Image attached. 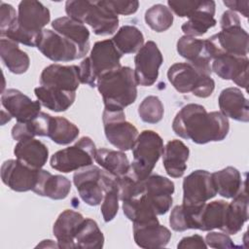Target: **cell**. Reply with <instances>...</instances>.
Segmentation results:
<instances>
[{
    "label": "cell",
    "mask_w": 249,
    "mask_h": 249,
    "mask_svg": "<svg viewBox=\"0 0 249 249\" xmlns=\"http://www.w3.org/2000/svg\"><path fill=\"white\" fill-rule=\"evenodd\" d=\"M123 55L112 40L94 43L89 56L83 59L79 65L80 82L95 88L97 80L102 75L122 66L120 60Z\"/></svg>",
    "instance_id": "8992f818"
},
{
    "label": "cell",
    "mask_w": 249,
    "mask_h": 249,
    "mask_svg": "<svg viewBox=\"0 0 249 249\" xmlns=\"http://www.w3.org/2000/svg\"><path fill=\"white\" fill-rule=\"evenodd\" d=\"M247 56H236L231 54H221L212 60L211 70L223 80H231L237 86L247 89L248 86Z\"/></svg>",
    "instance_id": "ac0fdd59"
},
{
    "label": "cell",
    "mask_w": 249,
    "mask_h": 249,
    "mask_svg": "<svg viewBox=\"0 0 249 249\" xmlns=\"http://www.w3.org/2000/svg\"><path fill=\"white\" fill-rule=\"evenodd\" d=\"M220 26L222 29L220 32L204 40L205 49L211 60L221 54L247 56L249 36L241 27L237 14L231 10L224 12Z\"/></svg>",
    "instance_id": "7a4b0ae2"
},
{
    "label": "cell",
    "mask_w": 249,
    "mask_h": 249,
    "mask_svg": "<svg viewBox=\"0 0 249 249\" xmlns=\"http://www.w3.org/2000/svg\"><path fill=\"white\" fill-rule=\"evenodd\" d=\"M133 238L140 248H162L168 244L171 231L159 221L141 225L133 224Z\"/></svg>",
    "instance_id": "603a6c76"
},
{
    "label": "cell",
    "mask_w": 249,
    "mask_h": 249,
    "mask_svg": "<svg viewBox=\"0 0 249 249\" xmlns=\"http://www.w3.org/2000/svg\"><path fill=\"white\" fill-rule=\"evenodd\" d=\"M37 247H52V248H59L58 247V244L57 242L54 243L53 240H51V239H47V240H43L40 244L37 245Z\"/></svg>",
    "instance_id": "816d5d0a"
},
{
    "label": "cell",
    "mask_w": 249,
    "mask_h": 249,
    "mask_svg": "<svg viewBox=\"0 0 249 249\" xmlns=\"http://www.w3.org/2000/svg\"><path fill=\"white\" fill-rule=\"evenodd\" d=\"M212 179L217 194L226 198L234 197L246 185L238 169L233 166H227L213 172Z\"/></svg>",
    "instance_id": "4dcf8cb0"
},
{
    "label": "cell",
    "mask_w": 249,
    "mask_h": 249,
    "mask_svg": "<svg viewBox=\"0 0 249 249\" xmlns=\"http://www.w3.org/2000/svg\"><path fill=\"white\" fill-rule=\"evenodd\" d=\"M50 10L39 1L23 0L18 7L17 23L1 34V38H8L28 47H37L38 39L44 27L50 22Z\"/></svg>",
    "instance_id": "3957f363"
},
{
    "label": "cell",
    "mask_w": 249,
    "mask_h": 249,
    "mask_svg": "<svg viewBox=\"0 0 249 249\" xmlns=\"http://www.w3.org/2000/svg\"><path fill=\"white\" fill-rule=\"evenodd\" d=\"M217 195L212 173L197 169L190 173L183 180V204L197 206Z\"/></svg>",
    "instance_id": "5bb4252c"
},
{
    "label": "cell",
    "mask_w": 249,
    "mask_h": 249,
    "mask_svg": "<svg viewBox=\"0 0 249 249\" xmlns=\"http://www.w3.org/2000/svg\"><path fill=\"white\" fill-rule=\"evenodd\" d=\"M163 62L161 52L154 41L146 42L134 57V75L137 85L153 86L159 77V69Z\"/></svg>",
    "instance_id": "7c38bea8"
},
{
    "label": "cell",
    "mask_w": 249,
    "mask_h": 249,
    "mask_svg": "<svg viewBox=\"0 0 249 249\" xmlns=\"http://www.w3.org/2000/svg\"><path fill=\"white\" fill-rule=\"evenodd\" d=\"M111 40L123 54L137 53L144 45L142 32L133 25L122 26Z\"/></svg>",
    "instance_id": "d590c367"
},
{
    "label": "cell",
    "mask_w": 249,
    "mask_h": 249,
    "mask_svg": "<svg viewBox=\"0 0 249 249\" xmlns=\"http://www.w3.org/2000/svg\"><path fill=\"white\" fill-rule=\"evenodd\" d=\"M71 191V182L62 175H53L50 171L40 169L38 181L32 192L41 196L59 200L67 197Z\"/></svg>",
    "instance_id": "484cf974"
},
{
    "label": "cell",
    "mask_w": 249,
    "mask_h": 249,
    "mask_svg": "<svg viewBox=\"0 0 249 249\" xmlns=\"http://www.w3.org/2000/svg\"><path fill=\"white\" fill-rule=\"evenodd\" d=\"M103 190L104 196L101 204V214L107 223L112 221L119 210V193L116 177L103 169Z\"/></svg>",
    "instance_id": "f35d334b"
},
{
    "label": "cell",
    "mask_w": 249,
    "mask_h": 249,
    "mask_svg": "<svg viewBox=\"0 0 249 249\" xmlns=\"http://www.w3.org/2000/svg\"><path fill=\"white\" fill-rule=\"evenodd\" d=\"M84 220L81 213L71 209H66L58 215L53 224V232L59 248H75V237Z\"/></svg>",
    "instance_id": "ffe728a7"
},
{
    "label": "cell",
    "mask_w": 249,
    "mask_h": 249,
    "mask_svg": "<svg viewBox=\"0 0 249 249\" xmlns=\"http://www.w3.org/2000/svg\"><path fill=\"white\" fill-rule=\"evenodd\" d=\"M14 154L17 160L35 169L42 168L49 158L48 147L35 138L18 141L14 148Z\"/></svg>",
    "instance_id": "4316f807"
},
{
    "label": "cell",
    "mask_w": 249,
    "mask_h": 249,
    "mask_svg": "<svg viewBox=\"0 0 249 249\" xmlns=\"http://www.w3.org/2000/svg\"><path fill=\"white\" fill-rule=\"evenodd\" d=\"M37 49L54 62H68L82 58L79 47L54 30L44 29L38 39Z\"/></svg>",
    "instance_id": "8fae6325"
},
{
    "label": "cell",
    "mask_w": 249,
    "mask_h": 249,
    "mask_svg": "<svg viewBox=\"0 0 249 249\" xmlns=\"http://www.w3.org/2000/svg\"><path fill=\"white\" fill-rule=\"evenodd\" d=\"M96 150L91 138L83 136L73 146L55 152L51 157L50 164L62 173L76 171L93 163Z\"/></svg>",
    "instance_id": "9c48e42d"
},
{
    "label": "cell",
    "mask_w": 249,
    "mask_h": 249,
    "mask_svg": "<svg viewBox=\"0 0 249 249\" xmlns=\"http://www.w3.org/2000/svg\"><path fill=\"white\" fill-rule=\"evenodd\" d=\"M167 79L173 88L181 92H192L194 95L206 98L215 89V82L208 74L191 62H176L167 71Z\"/></svg>",
    "instance_id": "52a82bcc"
},
{
    "label": "cell",
    "mask_w": 249,
    "mask_h": 249,
    "mask_svg": "<svg viewBox=\"0 0 249 249\" xmlns=\"http://www.w3.org/2000/svg\"><path fill=\"white\" fill-rule=\"evenodd\" d=\"M34 93L42 106L53 112L66 111L71 107L76 98V91L61 90L43 86L35 88Z\"/></svg>",
    "instance_id": "f546056e"
},
{
    "label": "cell",
    "mask_w": 249,
    "mask_h": 249,
    "mask_svg": "<svg viewBox=\"0 0 249 249\" xmlns=\"http://www.w3.org/2000/svg\"><path fill=\"white\" fill-rule=\"evenodd\" d=\"M163 113V104L156 95L145 97L138 107V115L140 119L147 124H157L160 122Z\"/></svg>",
    "instance_id": "ee69618b"
},
{
    "label": "cell",
    "mask_w": 249,
    "mask_h": 249,
    "mask_svg": "<svg viewBox=\"0 0 249 249\" xmlns=\"http://www.w3.org/2000/svg\"><path fill=\"white\" fill-rule=\"evenodd\" d=\"M190 150L181 140L173 139L166 143L162 154L165 172L172 178L182 177L187 169Z\"/></svg>",
    "instance_id": "d4e9b609"
},
{
    "label": "cell",
    "mask_w": 249,
    "mask_h": 249,
    "mask_svg": "<svg viewBox=\"0 0 249 249\" xmlns=\"http://www.w3.org/2000/svg\"><path fill=\"white\" fill-rule=\"evenodd\" d=\"M104 4L117 16H128L134 14L139 7V2L132 1H119V0H103Z\"/></svg>",
    "instance_id": "bcb514c9"
},
{
    "label": "cell",
    "mask_w": 249,
    "mask_h": 249,
    "mask_svg": "<svg viewBox=\"0 0 249 249\" xmlns=\"http://www.w3.org/2000/svg\"><path fill=\"white\" fill-rule=\"evenodd\" d=\"M216 4L213 0L200 1L196 10L188 18L189 19L181 26L186 36L197 37L205 34L217 23L215 19Z\"/></svg>",
    "instance_id": "7402d4cb"
},
{
    "label": "cell",
    "mask_w": 249,
    "mask_h": 249,
    "mask_svg": "<svg viewBox=\"0 0 249 249\" xmlns=\"http://www.w3.org/2000/svg\"><path fill=\"white\" fill-rule=\"evenodd\" d=\"M224 4L230 8L231 11L232 12H238L240 13L244 18H248V10H249V1L244 0V1H238V0H225Z\"/></svg>",
    "instance_id": "f907efd6"
},
{
    "label": "cell",
    "mask_w": 249,
    "mask_h": 249,
    "mask_svg": "<svg viewBox=\"0 0 249 249\" xmlns=\"http://www.w3.org/2000/svg\"><path fill=\"white\" fill-rule=\"evenodd\" d=\"M80 133L78 126L63 117H53L50 121L48 137L58 145H67L76 140Z\"/></svg>",
    "instance_id": "ab89813d"
},
{
    "label": "cell",
    "mask_w": 249,
    "mask_h": 249,
    "mask_svg": "<svg viewBox=\"0 0 249 249\" xmlns=\"http://www.w3.org/2000/svg\"><path fill=\"white\" fill-rule=\"evenodd\" d=\"M94 160L105 171L116 178L126 174L130 169L127 156L123 151L100 148L96 150Z\"/></svg>",
    "instance_id": "d6a6232c"
},
{
    "label": "cell",
    "mask_w": 249,
    "mask_h": 249,
    "mask_svg": "<svg viewBox=\"0 0 249 249\" xmlns=\"http://www.w3.org/2000/svg\"><path fill=\"white\" fill-rule=\"evenodd\" d=\"M123 211L133 224L141 225L159 221L158 214L145 194L123 201Z\"/></svg>",
    "instance_id": "1f68e13d"
},
{
    "label": "cell",
    "mask_w": 249,
    "mask_h": 249,
    "mask_svg": "<svg viewBox=\"0 0 249 249\" xmlns=\"http://www.w3.org/2000/svg\"><path fill=\"white\" fill-rule=\"evenodd\" d=\"M146 24L156 32H164L173 23V14L170 9L162 4H156L145 13Z\"/></svg>",
    "instance_id": "b9f144b4"
},
{
    "label": "cell",
    "mask_w": 249,
    "mask_h": 249,
    "mask_svg": "<svg viewBox=\"0 0 249 249\" xmlns=\"http://www.w3.org/2000/svg\"><path fill=\"white\" fill-rule=\"evenodd\" d=\"M137 86L134 70L128 66H121L105 73L96 83L104 107L110 109H124L134 103Z\"/></svg>",
    "instance_id": "277c9868"
},
{
    "label": "cell",
    "mask_w": 249,
    "mask_h": 249,
    "mask_svg": "<svg viewBox=\"0 0 249 249\" xmlns=\"http://www.w3.org/2000/svg\"><path fill=\"white\" fill-rule=\"evenodd\" d=\"M172 130L183 139L206 144L224 140L229 133L230 123L221 112L208 113L202 105L190 103L183 106L174 117Z\"/></svg>",
    "instance_id": "6da1fadb"
},
{
    "label": "cell",
    "mask_w": 249,
    "mask_h": 249,
    "mask_svg": "<svg viewBox=\"0 0 249 249\" xmlns=\"http://www.w3.org/2000/svg\"><path fill=\"white\" fill-rule=\"evenodd\" d=\"M18 21L16 9L5 2H0V35L12 28Z\"/></svg>",
    "instance_id": "f6af8a7d"
},
{
    "label": "cell",
    "mask_w": 249,
    "mask_h": 249,
    "mask_svg": "<svg viewBox=\"0 0 249 249\" xmlns=\"http://www.w3.org/2000/svg\"><path fill=\"white\" fill-rule=\"evenodd\" d=\"M0 56L4 65L14 74L25 73L30 65L28 54L19 49L18 44L8 38L0 39Z\"/></svg>",
    "instance_id": "f1b7e54d"
},
{
    "label": "cell",
    "mask_w": 249,
    "mask_h": 249,
    "mask_svg": "<svg viewBox=\"0 0 249 249\" xmlns=\"http://www.w3.org/2000/svg\"><path fill=\"white\" fill-rule=\"evenodd\" d=\"M144 194L158 215L167 213L172 205L174 183L161 175L150 174L144 180Z\"/></svg>",
    "instance_id": "e0dca14e"
},
{
    "label": "cell",
    "mask_w": 249,
    "mask_h": 249,
    "mask_svg": "<svg viewBox=\"0 0 249 249\" xmlns=\"http://www.w3.org/2000/svg\"><path fill=\"white\" fill-rule=\"evenodd\" d=\"M40 169L29 167L17 159L8 160L2 163L1 179L7 187L15 192L33 191Z\"/></svg>",
    "instance_id": "9a60e30c"
},
{
    "label": "cell",
    "mask_w": 249,
    "mask_h": 249,
    "mask_svg": "<svg viewBox=\"0 0 249 249\" xmlns=\"http://www.w3.org/2000/svg\"><path fill=\"white\" fill-rule=\"evenodd\" d=\"M1 103L4 109L17 122L25 123L35 119L41 112V103L16 89H8L1 94Z\"/></svg>",
    "instance_id": "2e32d148"
},
{
    "label": "cell",
    "mask_w": 249,
    "mask_h": 249,
    "mask_svg": "<svg viewBox=\"0 0 249 249\" xmlns=\"http://www.w3.org/2000/svg\"><path fill=\"white\" fill-rule=\"evenodd\" d=\"M116 181L118 186L119 198L122 201L137 197L144 194V180H139L136 178L130 172V170L126 174L121 177H117Z\"/></svg>",
    "instance_id": "7bdbcfd3"
},
{
    "label": "cell",
    "mask_w": 249,
    "mask_h": 249,
    "mask_svg": "<svg viewBox=\"0 0 249 249\" xmlns=\"http://www.w3.org/2000/svg\"><path fill=\"white\" fill-rule=\"evenodd\" d=\"M79 66L51 64L40 75V86L61 90L76 91L80 85Z\"/></svg>",
    "instance_id": "d6986e66"
},
{
    "label": "cell",
    "mask_w": 249,
    "mask_h": 249,
    "mask_svg": "<svg viewBox=\"0 0 249 249\" xmlns=\"http://www.w3.org/2000/svg\"><path fill=\"white\" fill-rule=\"evenodd\" d=\"M102 122L109 143L123 152L132 149L139 133L137 128L125 120L124 109L104 108Z\"/></svg>",
    "instance_id": "30bf717a"
},
{
    "label": "cell",
    "mask_w": 249,
    "mask_h": 249,
    "mask_svg": "<svg viewBox=\"0 0 249 249\" xmlns=\"http://www.w3.org/2000/svg\"><path fill=\"white\" fill-rule=\"evenodd\" d=\"M205 243L210 248H233L235 247L231 238L228 233L210 231L205 236Z\"/></svg>",
    "instance_id": "7dc6e473"
},
{
    "label": "cell",
    "mask_w": 249,
    "mask_h": 249,
    "mask_svg": "<svg viewBox=\"0 0 249 249\" xmlns=\"http://www.w3.org/2000/svg\"><path fill=\"white\" fill-rule=\"evenodd\" d=\"M51 118V115L45 112H40V114L35 119L29 122H17V124L12 128V137L17 141L26 138H34L35 136L48 137Z\"/></svg>",
    "instance_id": "e575fe53"
},
{
    "label": "cell",
    "mask_w": 249,
    "mask_h": 249,
    "mask_svg": "<svg viewBox=\"0 0 249 249\" xmlns=\"http://www.w3.org/2000/svg\"><path fill=\"white\" fill-rule=\"evenodd\" d=\"M163 150V140L160 134L154 130L141 131L132 147L130 172L139 180H145L154 170Z\"/></svg>",
    "instance_id": "ba28073f"
},
{
    "label": "cell",
    "mask_w": 249,
    "mask_h": 249,
    "mask_svg": "<svg viewBox=\"0 0 249 249\" xmlns=\"http://www.w3.org/2000/svg\"><path fill=\"white\" fill-rule=\"evenodd\" d=\"M73 183L85 203L96 206L102 202L104 196L103 169L91 164L76 170Z\"/></svg>",
    "instance_id": "4fadbf2b"
},
{
    "label": "cell",
    "mask_w": 249,
    "mask_h": 249,
    "mask_svg": "<svg viewBox=\"0 0 249 249\" xmlns=\"http://www.w3.org/2000/svg\"><path fill=\"white\" fill-rule=\"evenodd\" d=\"M220 112L234 121L249 122V104L241 89L231 87L223 89L218 98Z\"/></svg>",
    "instance_id": "44dd1931"
},
{
    "label": "cell",
    "mask_w": 249,
    "mask_h": 249,
    "mask_svg": "<svg viewBox=\"0 0 249 249\" xmlns=\"http://www.w3.org/2000/svg\"><path fill=\"white\" fill-rule=\"evenodd\" d=\"M248 220V196L246 185L232 197L226 207L224 224L221 231L228 234H236Z\"/></svg>",
    "instance_id": "cb8c5ba5"
},
{
    "label": "cell",
    "mask_w": 249,
    "mask_h": 249,
    "mask_svg": "<svg viewBox=\"0 0 249 249\" xmlns=\"http://www.w3.org/2000/svg\"><path fill=\"white\" fill-rule=\"evenodd\" d=\"M67 16L83 24H89L95 35L114 34L119 26V18L103 2L89 0H68L65 3Z\"/></svg>",
    "instance_id": "5b68a950"
},
{
    "label": "cell",
    "mask_w": 249,
    "mask_h": 249,
    "mask_svg": "<svg viewBox=\"0 0 249 249\" xmlns=\"http://www.w3.org/2000/svg\"><path fill=\"white\" fill-rule=\"evenodd\" d=\"M200 1H168L171 12L180 18H189L199 6Z\"/></svg>",
    "instance_id": "c3c4849f"
},
{
    "label": "cell",
    "mask_w": 249,
    "mask_h": 249,
    "mask_svg": "<svg viewBox=\"0 0 249 249\" xmlns=\"http://www.w3.org/2000/svg\"><path fill=\"white\" fill-rule=\"evenodd\" d=\"M177 248L185 249V248H207V245L205 243L204 238L199 234H194L191 236L183 237L179 243L177 244Z\"/></svg>",
    "instance_id": "681fc988"
},
{
    "label": "cell",
    "mask_w": 249,
    "mask_h": 249,
    "mask_svg": "<svg viewBox=\"0 0 249 249\" xmlns=\"http://www.w3.org/2000/svg\"><path fill=\"white\" fill-rule=\"evenodd\" d=\"M228 202L223 199L204 203L199 213V228L203 231H209L215 229L221 230L224 224L225 211Z\"/></svg>",
    "instance_id": "8d00e7d4"
},
{
    "label": "cell",
    "mask_w": 249,
    "mask_h": 249,
    "mask_svg": "<svg viewBox=\"0 0 249 249\" xmlns=\"http://www.w3.org/2000/svg\"><path fill=\"white\" fill-rule=\"evenodd\" d=\"M206 203V202H205ZM204 204L193 206L180 204L173 207L169 216V225L175 231L198 230L199 213Z\"/></svg>",
    "instance_id": "836d02e7"
},
{
    "label": "cell",
    "mask_w": 249,
    "mask_h": 249,
    "mask_svg": "<svg viewBox=\"0 0 249 249\" xmlns=\"http://www.w3.org/2000/svg\"><path fill=\"white\" fill-rule=\"evenodd\" d=\"M103 245L104 235L97 223L90 218H85L75 237V248L100 249Z\"/></svg>",
    "instance_id": "74e56055"
},
{
    "label": "cell",
    "mask_w": 249,
    "mask_h": 249,
    "mask_svg": "<svg viewBox=\"0 0 249 249\" xmlns=\"http://www.w3.org/2000/svg\"><path fill=\"white\" fill-rule=\"evenodd\" d=\"M52 27L57 33L75 43L79 47L83 57L88 53L90 47L89 31L85 24L69 17H61L53 20Z\"/></svg>",
    "instance_id": "83f0119b"
},
{
    "label": "cell",
    "mask_w": 249,
    "mask_h": 249,
    "mask_svg": "<svg viewBox=\"0 0 249 249\" xmlns=\"http://www.w3.org/2000/svg\"><path fill=\"white\" fill-rule=\"evenodd\" d=\"M177 52L188 62L197 63L211 61L205 49V41L201 39L186 35L182 36L177 41Z\"/></svg>",
    "instance_id": "60d3db41"
}]
</instances>
